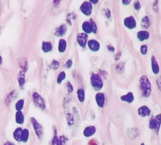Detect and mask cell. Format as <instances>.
<instances>
[{
    "label": "cell",
    "mask_w": 161,
    "mask_h": 145,
    "mask_svg": "<svg viewBox=\"0 0 161 145\" xmlns=\"http://www.w3.org/2000/svg\"><path fill=\"white\" fill-rule=\"evenodd\" d=\"M140 89L142 96L145 98H148L151 96L152 89H151V81L146 76H142L140 78Z\"/></svg>",
    "instance_id": "1"
},
{
    "label": "cell",
    "mask_w": 161,
    "mask_h": 145,
    "mask_svg": "<svg viewBox=\"0 0 161 145\" xmlns=\"http://www.w3.org/2000/svg\"><path fill=\"white\" fill-rule=\"evenodd\" d=\"M91 84L92 87L97 91H100L102 89L104 85L103 81H102V77L99 74H94L91 76L90 79Z\"/></svg>",
    "instance_id": "2"
},
{
    "label": "cell",
    "mask_w": 161,
    "mask_h": 145,
    "mask_svg": "<svg viewBox=\"0 0 161 145\" xmlns=\"http://www.w3.org/2000/svg\"><path fill=\"white\" fill-rule=\"evenodd\" d=\"M32 96H33V100L35 105L38 106L39 108L44 110L45 108V103L43 98L40 96L37 92H34Z\"/></svg>",
    "instance_id": "3"
},
{
    "label": "cell",
    "mask_w": 161,
    "mask_h": 145,
    "mask_svg": "<svg viewBox=\"0 0 161 145\" xmlns=\"http://www.w3.org/2000/svg\"><path fill=\"white\" fill-rule=\"evenodd\" d=\"M31 122L32 125H33V128L34 130H35L36 136L38 137V139H40V137L43 136V128H42L41 125L38 123L36 119H35L34 118H31Z\"/></svg>",
    "instance_id": "4"
},
{
    "label": "cell",
    "mask_w": 161,
    "mask_h": 145,
    "mask_svg": "<svg viewBox=\"0 0 161 145\" xmlns=\"http://www.w3.org/2000/svg\"><path fill=\"white\" fill-rule=\"evenodd\" d=\"M80 11L85 16H89L92 14V4L90 1H85L81 4Z\"/></svg>",
    "instance_id": "5"
},
{
    "label": "cell",
    "mask_w": 161,
    "mask_h": 145,
    "mask_svg": "<svg viewBox=\"0 0 161 145\" xmlns=\"http://www.w3.org/2000/svg\"><path fill=\"white\" fill-rule=\"evenodd\" d=\"M88 35L84 33H79L77 36V41L79 45L82 48H85L88 42Z\"/></svg>",
    "instance_id": "6"
},
{
    "label": "cell",
    "mask_w": 161,
    "mask_h": 145,
    "mask_svg": "<svg viewBox=\"0 0 161 145\" xmlns=\"http://www.w3.org/2000/svg\"><path fill=\"white\" fill-rule=\"evenodd\" d=\"M123 23H124L125 26L127 28L130 29V30L135 28L136 26V19H134V17L133 16H130L125 18Z\"/></svg>",
    "instance_id": "7"
},
{
    "label": "cell",
    "mask_w": 161,
    "mask_h": 145,
    "mask_svg": "<svg viewBox=\"0 0 161 145\" xmlns=\"http://www.w3.org/2000/svg\"><path fill=\"white\" fill-rule=\"evenodd\" d=\"M95 100L97 105L100 108H103L105 104V96L103 93H97L96 94Z\"/></svg>",
    "instance_id": "8"
},
{
    "label": "cell",
    "mask_w": 161,
    "mask_h": 145,
    "mask_svg": "<svg viewBox=\"0 0 161 145\" xmlns=\"http://www.w3.org/2000/svg\"><path fill=\"white\" fill-rule=\"evenodd\" d=\"M87 45H88L89 48L93 52L99 51V50L100 49V43L96 40H88V42H87Z\"/></svg>",
    "instance_id": "9"
},
{
    "label": "cell",
    "mask_w": 161,
    "mask_h": 145,
    "mask_svg": "<svg viewBox=\"0 0 161 145\" xmlns=\"http://www.w3.org/2000/svg\"><path fill=\"white\" fill-rule=\"evenodd\" d=\"M17 62L19 66L22 69V71L23 72L26 73L28 70V62L26 58H20L17 60Z\"/></svg>",
    "instance_id": "10"
},
{
    "label": "cell",
    "mask_w": 161,
    "mask_h": 145,
    "mask_svg": "<svg viewBox=\"0 0 161 145\" xmlns=\"http://www.w3.org/2000/svg\"><path fill=\"white\" fill-rule=\"evenodd\" d=\"M151 110L148 107L146 106V105H142L141 107H140L138 110V113L139 115H141V117L144 118V117L149 116L151 115Z\"/></svg>",
    "instance_id": "11"
},
{
    "label": "cell",
    "mask_w": 161,
    "mask_h": 145,
    "mask_svg": "<svg viewBox=\"0 0 161 145\" xmlns=\"http://www.w3.org/2000/svg\"><path fill=\"white\" fill-rule=\"evenodd\" d=\"M151 67H152L153 72L155 74H158L160 71V67H159L158 63L155 56H152V58H151Z\"/></svg>",
    "instance_id": "12"
},
{
    "label": "cell",
    "mask_w": 161,
    "mask_h": 145,
    "mask_svg": "<svg viewBox=\"0 0 161 145\" xmlns=\"http://www.w3.org/2000/svg\"><path fill=\"white\" fill-rule=\"evenodd\" d=\"M96 128L95 126H88L84 130L83 135L85 137H89L95 134Z\"/></svg>",
    "instance_id": "13"
},
{
    "label": "cell",
    "mask_w": 161,
    "mask_h": 145,
    "mask_svg": "<svg viewBox=\"0 0 161 145\" xmlns=\"http://www.w3.org/2000/svg\"><path fill=\"white\" fill-rule=\"evenodd\" d=\"M137 38L140 41H144L150 38V33L147 31H141L138 32Z\"/></svg>",
    "instance_id": "14"
},
{
    "label": "cell",
    "mask_w": 161,
    "mask_h": 145,
    "mask_svg": "<svg viewBox=\"0 0 161 145\" xmlns=\"http://www.w3.org/2000/svg\"><path fill=\"white\" fill-rule=\"evenodd\" d=\"M139 130L136 128H131L128 130L127 132V135L128 138L131 139H135L138 136H139Z\"/></svg>",
    "instance_id": "15"
},
{
    "label": "cell",
    "mask_w": 161,
    "mask_h": 145,
    "mask_svg": "<svg viewBox=\"0 0 161 145\" xmlns=\"http://www.w3.org/2000/svg\"><path fill=\"white\" fill-rule=\"evenodd\" d=\"M121 100L123 101L127 102L128 103H131L134 101V96H133L132 92H128L125 95L121 96Z\"/></svg>",
    "instance_id": "16"
},
{
    "label": "cell",
    "mask_w": 161,
    "mask_h": 145,
    "mask_svg": "<svg viewBox=\"0 0 161 145\" xmlns=\"http://www.w3.org/2000/svg\"><path fill=\"white\" fill-rule=\"evenodd\" d=\"M67 26L66 24H62L60 26L56 31V34L57 36H63L64 35H66L67 32Z\"/></svg>",
    "instance_id": "17"
},
{
    "label": "cell",
    "mask_w": 161,
    "mask_h": 145,
    "mask_svg": "<svg viewBox=\"0 0 161 145\" xmlns=\"http://www.w3.org/2000/svg\"><path fill=\"white\" fill-rule=\"evenodd\" d=\"M53 50V45L50 42L48 41H43L42 43V50L43 51V53H50L51 50Z\"/></svg>",
    "instance_id": "18"
},
{
    "label": "cell",
    "mask_w": 161,
    "mask_h": 145,
    "mask_svg": "<svg viewBox=\"0 0 161 145\" xmlns=\"http://www.w3.org/2000/svg\"><path fill=\"white\" fill-rule=\"evenodd\" d=\"M82 28L84 32V33L86 34H89L92 33V28L89 22H87V21L84 22L82 25Z\"/></svg>",
    "instance_id": "19"
},
{
    "label": "cell",
    "mask_w": 161,
    "mask_h": 145,
    "mask_svg": "<svg viewBox=\"0 0 161 145\" xmlns=\"http://www.w3.org/2000/svg\"><path fill=\"white\" fill-rule=\"evenodd\" d=\"M67 48V42L66 40H65V39H61V40H59V42H58V51H59V53H63L66 52Z\"/></svg>",
    "instance_id": "20"
},
{
    "label": "cell",
    "mask_w": 161,
    "mask_h": 145,
    "mask_svg": "<svg viewBox=\"0 0 161 145\" xmlns=\"http://www.w3.org/2000/svg\"><path fill=\"white\" fill-rule=\"evenodd\" d=\"M17 92H16L15 90H13L6 96V99H5V103L6 105H9L11 103V102L13 100L15 99V98L17 97Z\"/></svg>",
    "instance_id": "21"
},
{
    "label": "cell",
    "mask_w": 161,
    "mask_h": 145,
    "mask_svg": "<svg viewBox=\"0 0 161 145\" xmlns=\"http://www.w3.org/2000/svg\"><path fill=\"white\" fill-rule=\"evenodd\" d=\"M22 128H17V129L14 130V133H13V136H14V139L17 142H22Z\"/></svg>",
    "instance_id": "22"
},
{
    "label": "cell",
    "mask_w": 161,
    "mask_h": 145,
    "mask_svg": "<svg viewBox=\"0 0 161 145\" xmlns=\"http://www.w3.org/2000/svg\"><path fill=\"white\" fill-rule=\"evenodd\" d=\"M151 26V21L150 19L148 16H144L142 19V21H141V26H142L143 28L144 29H148L149 27Z\"/></svg>",
    "instance_id": "23"
},
{
    "label": "cell",
    "mask_w": 161,
    "mask_h": 145,
    "mask_svg": "<svg viewBox=\"0 0 161 145\" xmlns=\"http://www.w3.org/2000/svg\"><path fill=\"white\" fill-rule=\"evenodd\" d=\"M15 120L17 124L22 125L24 123V115L22 111H17L16 113Z\"/></svg>",
    "instance_id": "24"
},
{
    "label": "cell",
    "mask_w": 161,
    "mask_h": 145,
    "mask_svg": "<svg viewBox=\"0 0 161 145\" xmlns=\"http://www.w3.org/2000/svg\"><path fill=\"white\" fill-rule=\"evenodd\" d=\"M25 73L23 72L22 71H21L19 72V76H18V82H19V84L20 86H24V84H25L26 80H25Z\"/></svg>",
    "instance_id": "25"
},
{
    "label": "cell",
    "mask_w": 161,
    "mask_h": 145,
    "mask_svg": "<svg viewBox=\"0 0 161 145\" xmlns=\"http://www.w3.org/2000/svg\"><path fill=\"white\" fill-rule=\"evenodd\" d=\"M77 99L79 101L80 103H83L85 99V94H84V91L83 89H79L77 92Z\"/></svg>",
    "instance_id": "26"
},
{
    "label": "cell",
    "mask_w": 161,
    "mask_h": 145,
    "mask_svg": "<svg viewBox=\"0 0 161 145\" xmlns=\"http://www.w3.org/2000/svg\"><path fill=\"white\" fill-rule=\"evenodd\" d=\"M155 130L156 133H158L160 130V125H161V114H158L155 117Z\"/></svg>",
    "instance_id": "27"
},
{
    "label": "cell",
    "mask_w": 161,
    "mask_h": 145,
    "mask_svg": "<svg viewBox=\"0 0 161 145\" xmlns=\"http://www.w3.org/2000/svg\"><path fill=\"white\" fill-rule=\"evenodd\" d=\"M29 138V131L28 129H23L22 135V142L26 143L27 142Z\"/></svg>",
    "instance_id": "28"
},
{
    "label": "cell",
    "mask_w": 161,
    "mask_h": 145,
    "mask_svg": "<svg viewBox=\"0 0 161 145\" xmlns=\"http://www.w3.org/2000/svg\"><path fill=\"white\" fill-rule=\"evenodd\" d=\"M24 102L25 101H24V99H20V100H19L17 102V103L15 105V108L17 111H22L24 106Z\"/></svg>",
    "instance_id": "29"
},
{
    "label": "cell",
    "mask_w": 161,
    "mask_h": 145,
    "mask_svg": "<svg viewBox=\"0 0 161 145\" xmlns=\"http://www.w3.org/2000/svg\"><path fill=\"white\" fill-rule=\"evenodd\" d=\"M68 141V138L64 135H61L60 137H58V140L57 142L56 145H66V142Z\"/></svg>",
    "instance_id": "30"
},
{
    "label": "cell",
    "mask_w": 161,
    "mask_h": 145,
    "mask_svg": "<svg viewBox=\"0 0 161 145\" xmlns=\"http://www.w3.org/2000/svg\"><path fill=\"white\" fill-rule=\"evenodd\" d=\"M66 77V74L65 71H61L59 74H58V78H57V83L58 84H61L62 83V81L64 80Z\"/></svg>",
    "instance_id": "31"
},
{
    "label": "cell",
    "mask_w": 161,
    "mask_h": 145,
    "mask_svg": "<svg viewBox=\"0 0 161 145\" xmlns=\"http://www.w3.org/2000/svg\"><path fill=\"white\" fill-rule=\"evenodd\" d=\"M66 118H67V121H68V125L70 126H72V125L74 124L75 120H74V117L71 113H68L66 114Z\"/></svg>",
    "instance_id": "32"
},
{
    "label": "cell",
    "mask_w": 161,
    "mask_h": 145,
    "mask_svg": "<svg viewBox=\"0 0 161 145\" xmlns=\"http://www.w3.org/2000/svg\"><path fill=\"white\" fill-rule=\"evenodd\" d=\"M59 66H60V62L58 61H57V60H53V61L51 62V63H50V67L53 70L58 69V68H59Z\"/></svg>",
    "instance_id": "33"
},
{
    "label": "cell",
    "mask_w": 161,
    "mask_h": 145,
    "mask_svg": "<svg viewBox=\"0 0 161 145\" xmlns=\"http://www.w3.org/2000/svg\"><path fill=\"white\" fill-rule=\"evenodd\" d=\"M89 22H90L91 26H92V33H96L97 32V24H96L95 22L93 20V19H91L90 21H89Z\"/></svg>",
    "instance_id": "34"
},
{
    "label": "cell",
    "mask_w": 161,
    "mask_h": 145,
    "mask_svg": "<svg viewBox=\"0 0 161 145\" xmlns=\"http://www.w3.org/2000/svg\"><path fill=\"white\" fill-rule=\"evenodd\" d=\"M116 71L118 73H121L123 71V63H118L116 66Z\"/></svg>",
    "instance_id": "35"
},
{
    "label": "cell",
    "mask_w": 161,
    "mask_h": 145,
    "mask_svg": "<svg viewBox=\"0 0 161 145\" xmlns=\"http://www.w3.org/2000/svg\"><path fill=\"white\" fill-rule=\"evenodd\" d=\"M141 53L143 55H146L148 53V46L146 45H142L141 46Z\"/></svg>",
    "instance_id": "36"
},
{
    "label": "cell",
    "mask_w": 161,
    "mask_h": 145,
    "mask_svg": "<svg viewBox=\"0 0 161 145\" xmlns=\"http://www.w3.org/2000/svg\"><path fill=\"white\" fill-rule=\"evenodd\" d=\"M149 128L151 130H155V118H152L151 119L150 122H149Z\"/></svg>",
    "instance_id": "37"
},
{
    "label": "cell",
    "mask_w": 161,
    "mask_h": 145,
    "mask_svg": "<svg viewBox=\"0 0 161 145\" xmlns=\"http://www.w3.org/2000/svg\"><path fill=\"white\" fill-rule=\"evenodd\" d=\"M58 137L57 136V131L56 130H54V136H53V139H52L51 142V144L52 145H56L57 142H58Z\"/></svg>",
    "instance_id": "38"
},
{
    "label": "cell",
    "mask_w": 161,
    "mask_h": 145,
    "mask_svg": "<svg viewBox=\"0 0 161 145\" xmlns=\"http://www.w3.org/2000/svg\"><path fill=\"white\" fill-rule=\"evenodd\" d=\"M67 86H68V92L69 94H71L73 92V86L72 85V84H71L70 81H68V83H67Z\"/></svg>",
    "instance_id": "39"
},
{
    "label": "cell",
    "mask_w": 161,
    "mask_h": 145,
    "mask_svg": "<svg viewBox=\"0 0 161 145\" xmlns=\"http://www.w3.org/2000/svg\"><path fill=\"white\" fill-rule=\"evenodd\" d=\"M133 6H134V9H136V11H139L141 9V4L139 1H136L134 2V4H133Z\"/></svg>",
    "instance_id": "40"
},
{
    "label": "cell",
    "mask_w": 161,
    "mask_h": 145,
    "mask_svg": "<svg viewBox=\"0 0 161 145\" xmlns=\"http://www.w3.org/2000/svg\"><path fill=\"white\" fill-rule=\"evenodd\" d=\"M72 60H68L66 62V64H65V67H66L67 69H70V68L72 67Z\"/></svg>",
    "instance_id": "41"
},
{
    "label": "cell",
    "mask_w": 161,
    "mask_h": 145,
    "mask_svg": "<svg viewBox=\"0 0 161 145\" xmlns=\"http://www.w3.org/2000/svg\"><path fill=\"white\" fill-rule=\"evenodd\" d=\"M156 83H157V85H158V87L159 90H160L161 92V76L158 78L157 81H156Z\"/></svg>",
    "instance_id": "42"
},
{
    "label": "cell",
    "mask_w": 161,
    "mask_h": 145,
    "mask_svg": "<svg viewBox=\"0 0 161 145\" xmlns=\"http://www.w3.org/2000/svg\"><path fill=\"white\" fill-rule=\"evenodd\" d=\"M105 12L106 16H107L108 19H110V18H111V11L109 9H106L105 10Z\"/></svg>",
    "instance_id": "43"
},
{
    "label": "cell",
    "mask_w": 161,
    "mask_h": 145,
    "mask_svg": "<svg viewBox=\"0 0 161 145\" xmlns=\"http://www.w3.org/2000/svg\"><path fill=\"white\" fill-rule=\"evenodd\" d=\"M158 1H155L153 4V10L155 12H158Z\"/></svg>",
    "instance_id": "44"
},
{
    "label": "cell",
    "mask_w": 161,
    "mask_h": 145,
    "mask_svg": "<svg viewBox=\"0 0 161 145\" xmlns=\"http://www.w3.org/2000/svg\"><path fill=\"white\" fill-rule=\"evenodd\" d=\"M107 48H108V50H109V51H111L112 53H113V52L115 51V48H114L113 46H112V45H108Z\"/></svg>",
    "instance_id": "45"
},
{
    "label": "cell",
    "mask_w": 161,
    "mask_h": 145,
    "mask_svg": "<svg viewBox=\"0 0 161 145\" xmlns=\"http://www.w3.org/2000/svg\"><path fill=\"white\" fill-rule=\"evenodd\" d=\"M131 2V1L130 0H128V1H126V0H123L122 1V3L124 5H127V4H129V3Z\"/></svg>",
    "instance_id": "46"
},
{
    "label": "cell",
    "mask_w": 161,
    "mask_h": 145,
    "mask_svg": "<svg viewBox=\"0 0 161 145\" xmlns=\"http://www.w3.org/2000/svg\"><path fill=\"white\" fill-rule=\"evenodd\" d=\"M120 56H121V53H118L116 54V55L115 57H116V58H115V60H118L120 58Z\"/></svg>",
    "instance_id": "47"
},
{
    "label": "cell",
    "mask_w": 161,
    "mask_h": 145,
    "mask_svg": "<svg viewBox=\"0 0 161 145\" xmlns=\"http://www.w3.org/2000/svg\"><path fill=\"white\" fill-rule=\"evenodd\" d=\"M4 145H16V144H14V143L8 141V142H5V144H4Z\"/></svg>",
    "instance_id": "48"
},
{
    "label": "cell",
    "mask_w": 161,
    "mask_h": 145,
    "mask_svg": "<svg viewBox=\"0 0 161 145\" xmlns=\"http://www.w3.org/2000/svg\"><path fill=\"white\" fill-rule=\"evenodd\" d=\"M89 145H98V144H97V142H94L93 140H92V141H90Z\"/></svg>",
    "instance_id": "49"
},
{
    "label": "cell",
    "mask_w": 161,
    "mask_h": 145,
    "mask_svg": "<svg viewBox=\"0 0 161 145\" xmlns=\"http://www.w3.org/2000/svg\"><path fill=\"white\" fill-rule=\"evenodd\" d=\"M90 1L91 3H92V4H97V3H98V1H92V0H91V1Z\"/></svg>",
    "instance_id": "50"
},
{
    "label": "cell",
    "mask_w": 161,
    "mask_h": 145,
    "mask_svg": "<svg viewBox=\"0 0 161 145\" xmlns=\"http://www.w3.org/2000/svg\"><path fill=\"white\" fill-rule=\"evenodd\" d=\"M2 62H3V59H2V57L1 56V55H0V65H1V64H2Z\"/></svg>",
    "instance_id": "51"
},
{
    "label": "cell",
    "mask_w": 161,
    "mask_h": 145,
    "mask_svg": "<svg viewBox=\"0 0 161 145\" xmlns=\"http://www.w3.org/2000/svg\"><path fill=\"white\" fill-rule=\"evenodd\" d=\"M141 145H145V144H144V143H141Z\"/></svg>",
    "instance_id": "52"
}]
</instances>
